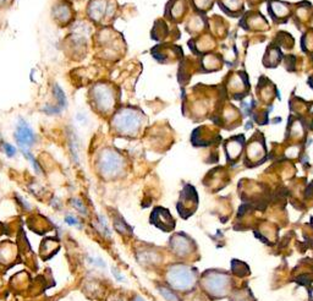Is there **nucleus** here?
<instances>
[{"instance_id": "9b49d317", "label": "nucleus", "mask_w": 313, "mask_h": 301, "mask_svg": "<svg viewBox=\"0 0 313 301\" xmlns=\"http://www.w3.org/2000/svg\"><path fill=\"white\" fill-rule=\"evenodd\" d=\"M93 93H94V102L96 104L100 109H103V110H109V109L112 106V103H114V96L110 91V88L104 84L102 86H97L94 90H93Z\"/></svg>"}, {"instance_id": "7ed1b4c3", "label": "nucleus", "mask_w": 313, "mask_h": 301, "mask_svg": "<svg viewBox=\"0 0 313 301\" xmlns=\"http://www.w3.org/2000/svg\"><path fill=\"white\" fill-rule=\"evenodd\" d=\"M168 280L172 288L178 290H188L194 286L196 276L191 268L182 266H174L169 270Z\"/></svg>"}, {"instance_id": "423d86ee", "label": "nucleus", "mask_w": 313, "mask_h": 301, "mask_svg": "<svg viewBox=\"0 0 313 301\" xmlns=\"http://www.w3.org/2000/svg\"><path fill=\"white\" fill-rule=\"evenodd\" d=\"M122 168V160L119 154H116L112 150H106L100 156V172L106 176L116 175Z\"/></svg>"}, {"instance_id": "c756f323", "label": "nucleus", "mask_w": 313, "mask_h": 301, "mask_svg": "<svg viewBox=\"0 0 313 301\" xmlns=\"http://www.w3.org/2000/svg\"><path fill=\"white\" fill-rule=\"evenodd\" d=\"M115 228H116L120 232H128V224L125 223V220H124L122 218L118 217L116 220H115Z\"/></svg>"}, {"instance_id": "e433bc0d", "label": "nucleus", "mask_w": 313, "mask_h": 301, "mask_svg": "<svg viewBox=\"0 0 313 301\" xmlns=\"http://www.w3.org/2000/svg\"><path fill=\"white\" fill-rule=\"evenodd\" d=\"M115 301H122V298H116V299H115Z\"/></svg>"}, {"instance_id": "0eeeda50", "label": "nucleus", "mask_w": 313, "mask_h": 301, "mask_svg": "<svg viewBox=\"0 0 313 301\" xmlns=\"http://www.w3.org/2000/svg\"><path fill=\"white\" fill-rule=\"evenodd\" d=\"M240 24L247 31H268L269 24L264 16L257 12H248L244 14Z\"/></svg>"}, {"instance_id": "c85d7f7f", "label": "nucleus", "mask_w": 313, "mask_h": 301, "mask_svg": "<svg viewBox=\"0 0 313 301\" xmlns=\"http://www.w3.org/2000/svg\"><path fill=\"white\" fill-rule=\"evenodd\" d=\"M87 261L90 262V264H94V266L100 267V268H106V264L102 257H92V256H87Z\"/></svg>"}, {"instance_id": "b1692460", "label": "nucleus", "mask_w": 313, "mask_h": 301, "mask_svg": "<svg viewBox=\"0 0 313 301\" xmlns=\"http://www.w3.org/2000/svg\"><path fill=\"white\" fill-rule=\"evenodd\" d=\"M97 226H98V229H100V232H102V234L104 235V236H106V238L112 236V232H110V229H109L108 223H106V217H104V216H100V217H98Z\"/></svg>"}, {"instance_id": "cd10ccee", "label": "nucleus", "mask_w": 313, "mask_h": 301, "mask_svg": "<svg viewBox=\"0 0 313 301\" xmlns=\"http://www.w3.org/2000/svg\"><path fill=\"white\" fill-rule=\"evenodd\" d=\"M159 292H160L162 296H163L166 300H168V301H180L179 296H178V295L175 294L174 292H172V290L168 289V288H163V286H160V288H159Z\"/></svg>"}, {"instance_id": "4468645a", "label": "nucleus", "mask_w": 313, "mask_h": 301, "mask_svg": "<svg viewBox=\"0 0 313 301\" xmlns=\"http://www.w3.org/2000/svg\"><path fill=\"white\" fill-rule=\"evenodd\" d=\"M282 50L276 43H270L266 49L264 56H263V65L268 69H273V68H276L279 65V62H282Z\"/></svg>"}, {"instance_id": "f8f14e48", "label": "nucleus", "mask_w": 313, "mask_h": 301, "mask_svg": "<svg viewBox=\"0 0 313 301\" xmlns=\"http://www.w3.org/2000/svg\"><path fill=\"white\" fill-rule=\"evenodd\" d=\"M216 2L230 18H240L245 14V0H216Z\"/></svg>"}, {"instance_id": "5701e85b", "label": "nucleus", "mask_w": 313, "mask_h": 301, "mask_svg": "<svg viewBox=\"0 0 313 301\" xmlns=\"http://www.w3.org/2000/svg\"><path fill=\"white\" fill-rule=\"evenodd\" d=\"M302 50H304L306 53H308L310 49H313V30H308V31L304 34L301 40Z\"/></svg>"}, {"instance_id": "7c9ffc66", "label": "nucleus", "mask_w": 313, "mask_h": 301, "mask_svg": "<svg viewBox=\"0 0 313 301\" xmlns=\"http://www.w3.org/2000/svg\"><path fill=\"white\" fill-rule=\"evenodd\" d=\"M2 150H4L5 153H6L8 157H14V156L16 154V148L12 146V144H2Z\"/></svg>"}, {"instance_id": "f3484780", "label": "nucleus", "mask_w": 313, "mask_h": 301, "mask_svg": "<svg viewBox=\"0 0 313 301\" xmlns=\"http://www.w3.org/2000/svg\"><path fill=\"white\" fill-rule=\"evenodd\" d=\"M152 222L156 226L164 229V230H170L174 226V220H172L170 213L163 208L154 210L152 214Z\"/></svg>"}, {"instance_id": "6ab92c4d", "label": "nucleus", "mask_w": 313, "mask_h": 301, "mask_svg": "<svg viewBox=\"0 0 313 301\" xmlns=\"http://www.w3.org/2000/svg\"><path fill=\"white\" fill-rule=\"evenodd\" d=\"M192 42H194V46H196V48L192 49L194 53L196 54L208 53V52L212 50L214 46H216V40H214L212 36L210 34H203L200 38H197V40L194 38V40H192Z\"/></svg>"}, {"instance_id": "72a5a7b5", "label": "nucleus", "mask_w": 313, "mask_h": 301, "mask_svg": "<svg viewBox=\"0 0 313 301\" xmlns=\"http://www.w3.org/2000/svg\"><path fill=\"white\" fill-rule=\"evenodd\" d=\"M267 2V0H247V4L250 5L251 8H257L258 5L262 4V2Z\"/></svg>"}, {"instance_id": "2eb2a0df", "label": "nucleus", "mask_w": 313, "mask_h": 301, "mask_svg": "<svg viewBox=\"0 0 313 301\" xmlns=\"http://www.w3.org/2000/svg\"><path fill=\"white\" fill-rule=\"evenodd\" d=\"M312 15H313V8H312L311 2H300V4L294 5L292 18H295V21L298 24L300 22V21L302 24L308 22V21L312 18Z\"/></svg>"}, {"instance_id": "a211bd4d", "label": "nucleus", "mask_w": 313, "mask_h": 301, "mask_svg": "<svg viewBox=\"0 0 313 301\" xmlns=\"http://www.w3.org/2000/svg\"><path fill=\"white\" fill-rule=\"evenodd\" d=\"M274 92H276V86H274V84H272L268 78H260L257 86L258 98H260L263 102H269V100H272L276 97Z\"/></svg>"}, {"instance_id": "473e14b6", "label": "nucleus", "mask_w": 313, "mask_h": 301, "mask_svg": "<svg viewBox=\"0 0 313 301\" xmlns=\"http://www.w3.org/2000/svg\"><path fill=\"white\" fill-rule=\"evenodd\" d=\"M112 276H114V278L116 279L118 282H124V280H125V277H124V276L122 274V272H120L119 270H116V268H115V267H112Z\"/></svg>"}, {"instance_id": "9d476101", "label": "nucleus", "mask_w": 313, "mask_h": 301, "mask_svg": "<svg viewBox=\"0 0 313 301\" xmlns=\"http://www.w3.org/2000/svg\"><path fill=\"white\" fill-rule=\"evenodd\" d=\"M244 146H245V138H244V135H238L226 140L224 144V150L225 153H226L228 160L229 162H236L241 156V153H242Z\"/></svg>"}, {"instance_id": "ddd939ff", "label": "nucleus", "mask_w": 313, "mask_h": 301, "mask_svg": "<svg viewBox=\"0 0 313 301\" xmlns=\"http://www.w3.org/2000/svg\"><path fill=\"white\" fill-rule=\"evenodd\" d=\"M185 12H188V0H170L166 10V15L172 21H180Z\"/></svg>"}, {"instance_id": "dca6fc26", "label": "nucleus", "mask_w": 313, "mask_h": 301, "mask_svg": "<svg viewBox=\"0 0 313 301\" xmlns=\"http://www.w3.org/2000/svg\"><path fill=\"white\" fill-rule=\"evenodd\" d=\"M224 60L219 54H206L201 62V71L202 72H213L218 71L223 66Z\"/></svg>"}, {"instance_id": "c9c22d12", "label": "nucleus", "mask_w": 313, "mask_h": 301, "mask_svg": "<svg viewBox=\"0 0 313 301\" xmlns=\"http://www.w3.org/2000/svg\"><path fill=\"white\" fill-rule=\"evenodd\" d=\"M132 301H144V299H142V298H141V296H134Z\"/></svg>"}, {"instance_id": "f257e3e1", "label": "nucleus", "mask_w": 313, "mask_h": 301, "mask_svg": "<svg viewBox=\"0 0 313 301\" xmlns=\"http://www.w3.org/2000/svg\"><path fill=\"white\" fill-rule=\"evenodd\" d=\"M224 93L235 100H240L250 96V81L245 71L229 74L224 82Z\"/></svg>"}, {"instance_id": "4be33fe9", "label": "nucleus", "mask_w": 313, "mask_h": 301, "mask_svg": "<svg viewBox=\"0 0 313 301\" xmlns=\"http://www.w3.org/2000/svg\"><path fill=\"white\" fill-rule=\"evenodd\" d=\"M194 5V9L198 12H207L213 8L216 0H192Z\"/></svg>"}, {"instance_id": "f03ea898", "label": "nucleus", "mask_w": 313, "mask_h": 301, "mask_svg": "<svg viewBox=\"0 0 313 301\" xmlns=\"http://www.w3.org/2000/svg\"><path fill=\"white\" fill-rule=\"evenodd\" d=\"M144 116L132 108H124L115 116L114 126L124 135H134L142 125Z\"/></svg>"}, {"instance_id": "39448f33", "label": "nucleus", "mask_w": 313, "mask_h": 301, "mask_svg": "<svg viewBox=\"0 0 313 301\" xmlns=\"http://www.w3.org/2000/svg\"><path fill=\"white\" fill-rule=\"evenodd\" d=\"M267 10L276 24H285L292 16L294 5L282 0H267Z\"/></svg>"}, {"instance_id": "412c9836", "label": "nucleus", "mask_w": 313, "mask_h": 301, "mask_svg": "<svg viewBox=\"0 0 313 301\" xmlns=\"http://www.w3.org/2000/svg\"><path fill=\"white\" fill-rule=\"evenodd\" d=\"M204 26H207V20L202 15H194L188 24V31L190 34H196V32L202 31Z\"/></svg>"}, {"instance_id": "bb28decb", "label": "nucleus", "mask_w": 313, "mask_h": 301, "mask_svg": "<svg viewBox=\"0 0 313 301\" xmlns=\"http://www.w3.org/2000/svg\"><path fill=\"white\" fill-rule=\"evenodd\" d=\"M70 202H71V204H72L74 208L78 210V213H81L82 216L87 214V207L84 206V204L81 201V200L78 198V197H75V198H71Z\"/></svg>"}, {"instance_id": "20e7f679", "label": "nucleus", "mask_w": 313, "mask_h": 301, "mask_svg": "<svg viewBox=\"0 0 313 301\" xmlns=\"http://www.w3.org/2000/svg\"><path fill=\"white\" fill-rule=\"evenodd\" d=\"M203 286L210 295L219 298L228 292L230 286V279L224 273L210 272L203 277Z\"/></svg>"}, {"instance_id": "2f4dec72", "label": "nucleus", "mask_w": 313, "mask_h": 301, "mask_svg": "<svg viewBox=\"0 0 313 301\" xmlns=\"http://www.w3.org/2000/svg\"><path fill=\"white\" fill-rule=\"evenodd\" d=\"M64 220H65V223H66L68 226H78V220L75 217V216H72V214L65 216Z\"/></svg>"}, {"instance_id": "f704fd0d", "label": "nucleus", "mask_w": 313, "mask_h": 301, "mask_svg": "<svg viewBox=\"0 0 313 301\" xmlns=\"http://www.w3.org/2000/svg\"><path fill=\"white\" fill-rule=\"evenodd\" d=\"M308 84H310V87H311V88L313 90V75L308 78Z\"/></svg>"}, {"instance_id": "aec40b11", "label": "nucleus", "mask_w": 313, "mask_h": 301, "mask_svg": "<svg viewBox=\"0 0 313 301\" xmlns=\"http://www.w3.org/2000/svg\"><path fill=\"white\" fill-rule=\"evenodd\" d=\"M274 43H276L279 48H284L285 50H290V49L294 48L295 40H294L292 36H291L290 34L282 31V32H279L278 36H276Z\"/></svg>"}, {"instance_id": "6e6552de", "label": "nucleus", "mask_w": 313, "mask_h": 301, "mask_svg": "<svg viewBox=\"0 0 313 301\" xmlns=\"http://www.w3.org/2000/svg\"><path fill=\"white\" fill-rule=\"evenodd\" d=\"M266 157V144L262 138H254L251 140L246 148V162L254 164H260Z\"/></svg>"}, {"instance_id": "393cba45", "label": "nucleus", "mask_w": 313, "mask_h": 301, "mask_svg": "<svg viewBox=\"0 0 313 301\" xmlns=\"http://www.w3.org/2000/svg\"><path fill=\"white\" fill-rule=\"evenodd\" d=\"M21 150H22L24 154L26 156L27 160H28L30 162L32 163V166H34V169L36 170V173H37V174H43V170H42V168H40V163L37 162V160H36V158L34 157V154H32L31 152H30V150L28 148H21Z\"/></svg>"}, {"instance_id": "a878e982", "label": "nucleus", "mask_w": 313, "mask_h": 301, "mask_svg": "<svg viewBox=\"0 0 313 301\" xmlns=\"http://www.w3.org/2000/svg\"><path fill=\"white\" fill-rule=\"evenodd\" d=\"M54 94H56V97L58 106H59V108L62 110V109L66 106V97H65L64 92L62 91V88H60L58 84L54 86Z\"/></svg>"}, {"instance_id": "1a4fd4ad", "label": "nucleus", "mask_w": 313, "mask_h": 301, "mask_svg": "<svg viewBox=\"0 0 313 301\" xmlns=\"http://www.w3.org/2000/svg\"><path fill=\"white\" fill-rule=\"evenodd\" d=\"M15 140L20 148H30L36 142V135L30 125L24 119L18 120L15 130Z\"/></svg>"}]
</instances>
